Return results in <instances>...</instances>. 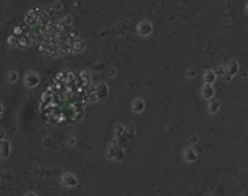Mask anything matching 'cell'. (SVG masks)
<instances>
[{
	"instance_id": "1",
	"label": "cell",
	"mask_w": 248,
	"mask_h": 196,
	"mask_svg": "<svg viewBox=\"0 0 248 196\" xmlns=\"http://www.w3.org/2000/svg\"><path fill=\"white\" fill-rule=\"evenodd\" d=\"M247 11H248V6H247Z\"/></svg>"
}]
</instances>
